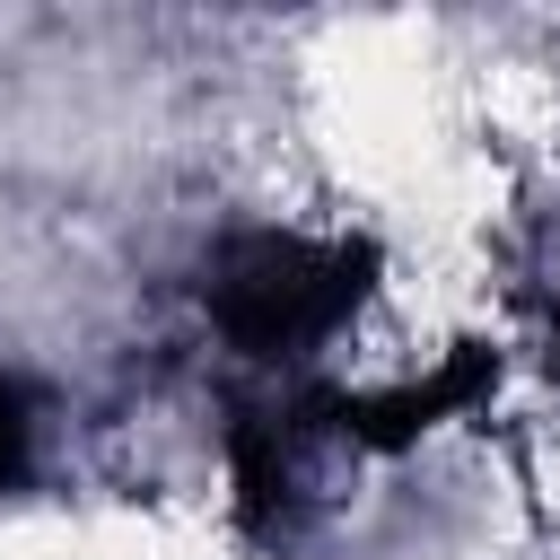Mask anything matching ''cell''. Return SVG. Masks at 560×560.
I'll list each match as a JSON object with an SVG mask.
<instances>
[{"label": "cell", "instance_id": "obj_1", "mask_svg": "<svg viewBox=\"0 0 560 560\" xmlns=\"http://www.w3.org/2000/svg\"><path fill=\"white\" fill-rule=\"evenodd\" d=\"M376 245L350 228H228L201 254V315L210 332L271 376H306L376 298Z\"/></svg>", "mask_w": 560, "mask_h": 560}, {"label": "cell", "instance_id": "obj_2", "mask_svg": "<svg viewBox=\"0 0 560 560\" xmlns=\"http://www.w3.org/2000/svg\"><path fill=\"white\" fill-rule=\"evenodd\" d=\"M26 472H35V402H26V385L0 368V499H9Z\"/></svg>", "mask_w": 560, "mask_h": 560}]
</instances>
